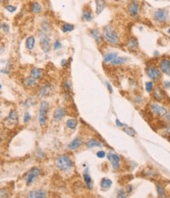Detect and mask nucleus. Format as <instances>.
Returning <instances> with one entry per match:
<instances>
[{
	"label": "nucleus",
	"mask_w": 170,
	"mask_h": 198,
	"mask_svg": "<svg viewBox=\"0 0 170 198\" xmlns=\"http://www.w3.org/2000/svg\"><path fill=\"white\" fill-rule=\"evenodd\" d=\"M66 111L64 107H58L55 110L54 113V122H59L61 120L63 119L64 117L65 116Z\"/></svg>",
	"instance_id": "10"
},
{
	"label": "nucleus",
	"mask_w": 170,
	"mask_h": 198,
	"mask_svg": "<svg viewBox=\"0 0 170 198\" xmlns=\"http://www.w3.org/2000/svg\"><path fill=\"white\" fill-rule=\"evenodd\" d=\"M8 119L10 120L11 122H16L17 121V113L16 111H12L10 114Z\"/></svg>",
	"instance_id": "31"
},
{
	"label": "nucleus",
	"mask_w": 170,
	"mask_h": 198,
	"mask_svg": "<svg viewBox=\"0 0 170 198\" xmlns=\"http://www.w3.org/2000/svg\"><path fill=\"white\" fill-rule=\"evenodd\" d=\"M51 91V86L50 85H45L40 89V97H45L50 93Z\"/></svg>",
	"instance_id": "25"
},
{
	"label": "nucleus",
	"mask_w": 170,
	"mask_h": 198,
	"mask_svg": "<svg viewBox=\"0 0 170 198\" xmlns=\"http://www.w3.org/2000/svg\"><path fill=\"white\" fill-rule=\"evenodd\" d=\"M104 38L111 44H118L120 42L119 37L118 33L114 30V28L110 26H108L104 29L103 31Z\"/></svg>",
	"instance_id": "1"
},
{
	"label": "nucleus",
	"mask_w": 170,
	"mask_h": 198,
	"mask_svg": "<svg viewBox=\"0 0 170 198\" xmlns=\"http://www.w3.org/2000/svg\"><path fill=\"white\" fill-rule=\"evenodd\" d=\"M61 47H62V44H61V43H60L58 40H57V41L54 44V49L58 50V49H60Z\"/></svg>",
	"instance_id": "42"
},
{
	"label": "nucleus",
	"mask_w": 170,
	"mask_h": 198,
	"mask_svg": "<svg viewBox=\"0 0 170 198\" xmlns=\"http://www.w3.org/2000/svg\"><path fill=\"white\" fill-rule=\"evenodd\" d=\"M30 119H31V115H30V114L29 112H26L25 114V115H24V122H28L30 121Z\"/></svg>",
	"instance_id": "41"
},
{
	"label": "nucleus",
	"mask_w": 170,
	"mask_h": 198,
	"mask_svg": "<svg viewBox=\"0 0 170 198\" xmlns=\"http://www.w3.org/2000/svg\"><path fill=\"white\" fill-rule=\"evenodd\" d=\"M5 9L6 10L9 11L10 13H14V12H15V11L17 10L16 6H12V5L6 6Z\"/></svg>",
	"instance_id": "37"
},
{
	"label": "nucleus",
	"mask_w": 170,
	"mask_h": 198,
	"mask_svg": "<svg viewBox=\"0 0 170 198\" xmlns=\"http://www.w3.org/2000/svg\"><path fill=\"white\" fill-rule=\"evenodd\" d=\"M116 123H117V125H118V126H123V125H124V124L121 123V122H120V121L118 119L116 120Z\"/></svg>",
	"instance_id": "48"
},
{
	"label": "nucleus",
	"mask_w": 170,
	"mask_h": 198,
	"mask_svg": "<svg viewBox=\"0 0 170 198\" xmlns=\"http://www.w3.org/2000/svg\"><path fill=\"white\" fill-rule=\"evenodd\" d=\"M165 120H166L167 122H170V111H167V113L165 115Z\"/></svg>",
	"instance_id": "46"
},
{
	"label": "nucleus",
	"mask_w": 170,
	"mask_h": 198,
	"mask_svg": "<svg viewBox=\"0 0 170 198\" xmlns=\"http://www.w3.org/2000/svg\"><path fill=\"white\" fill-rule=\"evenodd\" d=\"M9 194H8L7 190L6 189H0V198L3 197H8Z\"/></svg>",
	"instance_id": "38"
},
{
	"label": "nucleus",
	"mask_w": 170,
	"mask_h": 198,
	"mask_svg": "<svg viewBox=\"0 0 170 198\" xmlns=\"http://www.w3.org/2000/svg\"><path fill=\"white\" fill-rule=\"evenodd\" d=\"M2 2H7L8 0H0Z\"/></svg>",
	"instance_id": "51"
},
{
	"label": "nucleus",
	"mask_w": 170,
	"mask_h": 198,
	"mask_svg": "<svg viewBox=\"0 0 170 198\" xmlns=\"http://www.w3.org/2000/svg\"><path fill=\"white\" fill-rule=\"evenodd\" d=\"M147 73L149 77L153 81L159 80L161 77V71L157 69V67H155V66H150L147 69Z\"/></svg>",
	"instance_id": "7"
},
{
	"label": "nucleus",
	"mask_w": 170,
	"mask_h": 198,
	"mask_svg": "<svg viewBox=\"0 0 170 198\" xmlns=\"http://www.w3.org/2000/svg\"><path fill=\"white\" fill-rule=\"evenodd\" d=\"M118 197H121V198H125L127 197V193L126 192H125L124 189H120L119 191H118Z\"/></svg>",
	"instance_id": "40"
},
{
	"label": "nucleus",
	"mask_w": 170,
	"mask_h": 198,
	"mask_svg": "<svg viewBox=\"0 0 170 198\" xmlns=\"http://www.w3.org/2000/svg\"><path fill=\"white\" fill-rule=\"evenodd\" d=\"M40 174V171L38 169V168H36V167H33V168H32V169L28 172V174L25 176V180L28 185H31V184L34 182L35 180L38 178Z\"/></svg>",
	"instance_id": "5"
},
{
	"label": "nucleus",
	"mask_w": 170,
	"mask_h": 198,
	"mask_svg": "<svg viewBox=\"0 0 170 198\" xmlns=\"http://www.w3.org/2000/svg\"><path fill=\"white\" fill-rule=\"evenodd\" d=\"M97 156L100 159H102L106 156V152L103 151H99L97 152Z\"/></svg>",
	"instance_id": "43"
},
{
	"label": "nucleus",
	"mask_w": 170,
	"mask_h": 198,
	"mask_svg": "<svg viewBox=\"0 0 170 198\" xmlns=\"http://www.w3.org/2000/svg\"><path fill=\"white\" fill-rule=\"evenodd\" d=\"M100 185H101V188L104 190L106 189H108L111 187V185H112V181L110 179H109V178H104L102 179L101 183H100Z\"/></svg>",
	"instance_id": "22"
},
{
	"label": "nucleus",
	"mask_w": 170,
	"mask_h": 198,
	"mask_svg": "<svg viewBox=\"0 0 170 198\" xmlns=\"http://www.w3.org/2000/svg\"><path fill=\"white\" fill-rule=\"evenodd\" d=\"M56 165L61 171H68L72 167V161L67 156H61L56 160Z\"/></svg>",
	"instance_id": "2"
},
{
	"label": "nucleus",
	"mask_w": 170,
	"mask_h": 198,
	"mask_svg": "<svg viewBox=\"0 0 170 198\" xmlns=\"http://www.w3.org/2000/svg\"><path fill=\"white\" fill-rule=\"evenodd\" d=\"M138 41L136 39H131L130 40L128 43V46L132 49H134V48H137L138 47Z\"/></svg>",
	"instance_id": "34"
},
{
	"label": "nucleus",
	"mask_w": 170,
	"mask_h": 198,
	"mask_svg": "<svg viewBox=\"0 0 170 198\" xmlns=\"http://www.w3.org/2000/svg\"><path fill=\"white\" fill-rule=\"evenodd\" d=\"M160 69L163 73L167 75H170V59L164 58L160 63Z\"/></svg>",
	"instance_id": "11"
},
{
	"label": "nucleus",
	"mask_w": 170,
	"mask_h": 198,
	"mask_svg": "<svg viewBox=\"0 0 170 198\" xmlns=\"http://www.w3.org/2000/svg\"><path fill=\"white\" fill-rule=\"evenodd\" d=\"M106 86H107V88H108V89H109V91H110V93H112L113 92V90H112V86L110 85V84L109 83V82H106Z\"/></svg>",
	"instance_id": "47"
},
{
	"label": "nucleus",
	"mask_w": 170,
	"mask_h": 198,
	"mask_svg": "<svg viewBox=\"0 0 170 198\" xmlns=\"http://www.w3.org/2000/svg\"><path fill=\"white\" fill-rule=\"evenodd\" d=\"M145 86H146V90H147V93H151L154 89V84L151 81L147 82Z\"/></svg>",
	"instance_id": "35"
},
{
	"label": "nucleus",
	"mask_w": 170,
	"mask_h": 198,
	"mask_svg": "<svg viewBox=\"0 0 170 198\" xmlns=\"http://www.w3.org/2000/svg\"><path fill=\"white\" fill-rule=\"evenodd\" d=\"M107 159L112 164V167L114 170L119 169L120 167V157L117 154L114 153H108Z\"/></svg>",
	"instance_id": "9"
},
{
	"label": "nucleus",
	"mask_w": 170,
	"mask_h": 198,
	"mask_svg": "<svg viewBox=\"0 0 170 198\" xmlns=\"http://www.w3.org/2000/svg\"><path fill=\"white\" fill-rule=\"evenodd\" d=\"M86 146L88 148H91L95 147H101L102 143L100 141H99L98 140H96V139H90L86 143Z\"/></svg>",
	"instance_id": "21"
},
{
	"label": "nucleus",
	"mask_w": 170,
	"mask_h": 198,
	"mask_svg": "<svg viewBox=\"0 0 170 198\" xmlns=\"http://www.w3.org/2000/svg\"><path fill=\"white\" fill-rule=\"evenodd\" d=\"M129 12L132 17H136L138 14H139V5L137 2L136 1H133V2H131L129 6Z\"/></svg>",
	"instance_id": "12"
},
{
	"label": "nucleus",
	"mask_w": 170,
	"mask_h": 198,
	"mask_svg": "<svg viewBox=\"0 0 170 198\" xmlns=\"http://www.w3.org/2000/svg\"><path fill=\"white\" fill-rule=\"evenodd\" d=\"M63 86H64V89H65V91H67V92L70 91V89H71V83L69 81H66L64 82Z\"/></svg>",
	"instance_id": "39"
},
{
	"label": "nucleus",
	"mask_w": 170,
	"mask_h": 198,
	"mask_svg": "<svg viewBox=\"0 0 170 198\" xmlns=\"http://www.w3.org/2000/svg\"><path fill=\"white\" fill-rule=\"evenodd\" d=\"M150 110H151V111H152L154 115H157L158 117L165 116V115L167 113V110L165 107L157 104H151L150 105Z\"/></svg>",
	"instance_id": "6"
},
{
	"label": "nucleus",
	"mask_w": 170,
	"mask_h": 198,
	"mask_svg": "<svg viewBox=\"0 0 170 198\" xmlns=\"http://www.w3.org/2000/svg\"><path fill=\"white\" fill-rule=\"evenodd\" d=\"M95 5H96V14H100L104 10L106 6V2L105 0H95Z\"/></svg>",
	"instance_id": "15"
},
{
	"label": "nucleus",
	"mask_w": 170,
	"mask_h": 198,
	"mask_svg": "<svg viewBox=\"0 0 170 198\" xmlns=\"http://www.w3.org/2000/svg\"><path fill=\"white\" fill-rule=\"evenodd\" d=\"M0 29H2L3 30L4 33H7L10 31V26L6 23H2L0 24Z\"/></svg>",
	"instance_id": "36"
},
{
	"label": "nucleus",
	"mask_w": 170,
	"mask_h": 198,
	"mask_svg": "<svg viewBox=\"0 0 170 198\" xmlns=\"http://www.w3.org/2000/svg\"><path fill=\"white\" fill-rule=\"evenodd\" d=\"M132 190H133V187H132V185H128V186H127V188H126V193H132Z\"/></svg>",
	"instance_id": "45"
},
{
	"label": "nucleus",
	"mask_w": 170,
	"mask_h": 198,
	"mask_svg": "<svg viewBox=\"0 0 170 198\" xmlns=\"http://www.w3.org/2000/svg\"><path fill=\"white\" fill-rule=\"evenodd\" d=\"M128 58L126 57H117L114 60H113L110 62L112 65H122V64L125 63L127 62Z\"/></svg>",
	"instance_id": "27"
},
{
	"label": "nucleus",
	"mask_w": 170,
	"mask_h": 198,
	"mask_svg": "<svg viewBox=\"0 0 170 198\" xmlns=\"http://www.w3.org/2000/svg\"><path fill=\"white\" fill-rule=\"evenodd\" d=\"M91 34L93 38L96 40V41L99 43V42L102 41V37L101 34H100V32L99 31L98 29H92L91 31Z\"/></svg>",
	"instance_id": "28"
},
{
	"label": "nucleus",
	"mask_w": 170,
	"mask_h": 198,
	"mask_svg": "<svg viewBox=\"0 0 170 198\" xmlns=\"http://www.w3.org/2000/svg\"><path fill=\"white\" fill-rule=\"evenodd\" d=\"M66 62H67V61H66V60H65V59H63L62 61V62H61V64H62V66H64V65H66Z\"/></svg>",
	"instance_id": "50"
},
{
	"label": "nucleus",
	"mask_w": 170,
	"mask_h": 198,
	"mask_svg": "<svg viewBox=\"0 0 170 198\" xmlns=\"http://www.w3.org/2000/svg\"><path fill=\"white\" fill-rule=\"evenodd\" d=\"M48 109H49V104L47 101H44L40 105V113H39V123L41 127H43L47 122Z\"/></svg>",
	"instance_id": "3"
},
{
	"label": "nucleus",
	"mask_w": 170,
	"mask_h": 198,
	"mask_svg": "<svg viewBox=\"0 0 170 198\" xmlns=\"http://www.w3.org/2000/svg\"><path fill=\"white\" fill-rule=\"evenodd\" d=\"M164 85L166 88H168L170 86V81H165V84H164Z\"/></svg>",
	"instance_id": "49"
},
{
	"label": "nucleus",
	"mask_w": 170,
	"mask_h": 198,
	"mask_svg": "<svg viewBox=\"0 0 170 198\" xmlns=\"http://www.w3.org/2000/svg\"><path fill=\"white\" fill-rule=\"evenodd\" d=\"M123 130H124V132H125V133H127V134L129 135V136L135 137L136 135V131H135L134 129L131 127H125L123 129Z\"/></svg>",
	"instance_id": "32"
},
{
	"label": "nucleus",
	"mask_w": 170,
	"mask_h": 198,
	"mask_svg": "<svg viewBox=\"0 0 170 198\" xmlns=\"http://www.w3.org/2000/svg\"><path fill=\"white\" fill-rule=\"evenodd\" d=\"M62 30L63 33H69V32H72L74 30V26L72 25V24L69 23H65L63 26H62Z\"/></svg>",
	"instance_id": "29"
},
{
	"label": "nucleus",
	"mask_w": 170,
	"mask_h": 198,
	"mask_svg": "<svg viewBox=\"0 0 170 198\" xmlns=\"http://www.w3.org/2000/svg\"><path fill=\"white\" fill-rule=\"evenodd\" d=\"M0 88H1V85H0Z\"/></svg>",
	"instance_id": "54"
},
{
	"label": "nucleus",
	"mask_w": 170,
	"mask_h": 198,
	"mask_svg": "<svg viewBox=\"0 0 170 198\" xmlns=\"http://www.w3.org/2000/svg\"><path fill=\"white\" fill-rule=\"evenodd\" d=\"M49 25L47 23H44L43 24V29H44V31L47 32L49 30Z\"/></svg>",
	"instance_id": "44"
},
{
	"label": "nucleus",
	"mask_w": 170,
	"mask_h": 198,
	"mask_svg": "<svg viewBox=\"0 0 170 198\" xmlns=\"http://www.w3.org/2000/svg\"><path fill=\"white\" fill-rule=\"evenodd\" d=\"M82 145V139L80 137H76L74 140H72L68 145V149L69 150H76L78 148H80Z\"/></svg>",
	"instance_id": "14"
},
{
	"label": "nucleus",
	"mask_w": 170,
	"mask_h": 198,
	"mask_svg": "<svg viewBox=\"0 0 170 198\" xmlns=\"http://www.w3.org/2000/svg\"><path fill=\"white\" fill-rule=\"evenodd\" d=\"M169 129H170V128H169Z\"/></svg>",
	"instance_id": "55"
},
{
	"label": "nucleus",
	"mask_w": 170,
	"mask_h": 198,
	"mask_svg": "<svg viewBox=\"0 0 170 198\" xmlns=\"http://www.w3.org/2000/svg\"><path fill=\"white\" fill-rule=\"evenodd\" d=\"M28 197L30 198H46L47 197V193L44 190H34L29 192L27 195Z\"/></svg>",
	"instance_id": "13"
},
{
	"label": "nucleus",
	"mask_w": 170,
	"mask_h": 198,
	"mask_svg": "<svg viewBox=\"0 0 170 198\" xmlns=\"http://www.w3.org/2000/svg\"><path fill=\"white\" fill-rule=\"evenodd\" d=\"M154 98L157 101H161V100H162L163 99H164V97H165V93H164V92L161 90V89H159V88H157V89H156L155 90H154Z\"/></svg>",
	"instance_id": "20"
},
{
	"label": "nucleus",
	"mask_w": 170,
	"mask_h": 198,
	"mask_svg": "<svg viewBox=\"0 0 170 198\" xmlns=\"http://www.w3.org/2000/svg\"><path fill=\"white\" fill-rule=\"evenodd\" d=\"M29 6H30V10H31L32 12L34 14H40L42 11L41 4L40 2H36V1L32 2L29 4Z\"/></svg>",
	"instance_id": "17"
},
{
	"label": "nucleus",
	"mask_w": 170,
	"mask_h": 198,
	"mask_svg": "<svg viewBox=\"0 0 170 198\" xmlns=\"http://www.w3.org/2000/svg\"><path fill=\"white\" fill-rule=\"evenodd\" d=\"M155 1H158V0H155Z\"/></svg>",
	"instance_id": "53"
},
{
	"label": "nucleus",
	"mask_w": 170,
	"mask_h": 198,
	"mask_svg": "<svg viewBox=\"0 0 170 198\" xmlns=\"http://www.w3.org/2000/svg\"><path fill=\"white\" fill-rule=\"evenodd\" d=\"M35 43H36L35 37H33V36H30V37H29L26 39V47L29 50H33L35 47Z\"/></svg>",
	"instance_id": "24"
},
{
	"label": "nucleus",
	"mask_w": 170,
	"mask_h": 198,
	"mask_svg": "<svg viewBox=\"0 0 170 198\" xmlns=\"http://www.w3.org/2000/svg\"><path fill=\"white\" fill-rule=\"evenodd\" d=\"M43 73H44V71H43L42 69H40V68H34V69H32L31 73H30V77H32L33 78L38 81L42 77Z\"/></svg>",
	"instance_id": "16"
},
{
	"label": "nucleus",
	"mask_w": 170,
	"mask_h": 198,
	"mask_svg": "<svg viewBox=\"0 0 170 198\" xmlns=\"http://www.w3.org/2000/svg\"><path fill=\"white\" fill-rule=\"evenodd\" d=\"M92 12L88 8H85V9L83 10V12H82V18L86 22H90V21L92 20Z\"/></svg>",
	"instance_id": "19"
},
{
	"label": "nucleus",
	"mask_w": 170,
	"mask_h": 198,
	"mask_svg": "<svg viewBox=\"0 0 170 198\" xmlns=\"http://www.w3.org/2000/svg\"><path fill=\"white\" fill-rule=\"evenodd\" d=\"M66 125H67V127H69V129H76V125H77V121L74 118H70L66 122Z\"/></svg>",
	"instance_id": "30"
},
{
	"label": "nucleus",
	"mask_w": 170,
	"mask_h": 198,
	"mask_svg": "<svg viewBox=\"0 0 170 198\" xmlns=\"http://www.w3.org/2000/svg\"><path fill=\"white\" fill-rule=\"evenodd\" d=\"M154 20L158 22H165L168 19V12L165 9H158L154 12Z\"/></svg>",
	"instance_id": "4"
},
{
	"label": "nucleus",
	"mask_w": 170,
	"mask_h": 198,
	"mask_svg": "<svg viewBox=\"0 0 170 198\" xmlns=\"http://www.w3.org/2000/svg\"><path fill=\"white\" fill-rule=\"evenodd\" d=\"M118 56V54L117 52H110L107 53L104 57V60L106 62H111L113 60H114Z\"/></svg>",
	"instance_id": "26"
},
{
	"label": "nucleus",
	"mask_w": 170,
	"mask_h": 198,
	"mask_svg": "<svg viewBox=\"0 0 170 198\" xmlns=\"http://www.w3.org/2000/svg\"><path fill=\"white\" fill-rule=\"evenodd\" d=\"M157 195L159 197H163L164 195H165V189L163 187L162 185L158 184L157 185Z\"/></svg>",
	"instance_id": "33"
},
{
	"label": "nucleus",
	"mask_w": 170,
	"mask_h": 198,
	"mask_svg": "<svg viewBox=\"0 0 170 198\" xmlns=\"http://www.w3.org/2000/svg\"><path fill=\"white\" fill-rule=\"evenodd\" d=\"M168 33H170V29H169V30H168Z\"/></svg>",
	"instance_id": "52"
},
{
	"label": "nucleus",
	"mask_w": 170,
	"mask_h": 198,
	"mask_svg": "<svg viewBox=\"0 0 170 198\" xmlns=\"http://www.w3.org/2000/svg\"><path fill=\"white\" fill-rule=\"evenodd\" d=\"M40 47L44 53H48L51 49V44H50V40L47 35L42 34L40 36Z\"/></svg>",
	"instance_id": "8"
},
{
	"label": "nucleus",
	"mask_w": 170,
	"mask_h": 198,
	"mask_svg": "<svg viewBox=\"0 0 170 198\" xmlns=\"http://www.w3.org/2000/svg\"><path fill=\"white\" fill-rule=\"evenodd\" d=\"M24 85L28 88H33L37 85V80L33 78L32 77H28L24 79Z\"/></svg>",
	"instance_id": "18"
},
{
	"label": "nucleus",
	"mask_w": 170,
	"mask_h": 198,
	"mask_svg": "<svg viewBox=\"0 0 170 198\" xmlns=\"http://www.w3.org/2000/svg\"><path fill=\"white\" fill-rule=\"evenodd\" d=\"M83 177V179H84L85 183H86V185H87V188L91 189V187H92V181H91V178L90 175H89V173L87 172V171H84Z\"/></svg>",
	"instance_id": "23"
}]
</instances>
